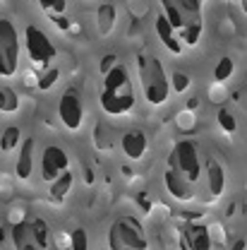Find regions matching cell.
<instances>
[{
    "instance_id": "2",
    "label": "cell",
    "mask_w": 247,
    "mask_h": 250,
    "mask_svg": "<svg viewBox=\"0 0 247 250\" xmlns=\"http://www.w3.org/2000/svg\"><path fill=\"white\" fill-rule=\"evenodd\" d=\"M163 17L183 46H194L202 36V0H161Z\"/></svg>"
},
{
    "instance_id": "10",
    "label": "cell",
    "mask_w": 247,
    "mask_h": 250,
    "mask_svg": "<svg viewBox=\"0 0 247 250\" xmlns=\"http://www.w3.org/2000/svg\"><path fill=\"white\" fill-rule=\"evenodd\" d=\"M65 171H70V156H67V152L62 147H58V145H48L41 152V178H43V183L51 186Z\"/></svg>"
},
{
    "instance_id": "25",
    "label": "cell",
    "mask_w": 247,
    "mask_h": 250,
    "mask_svg": "<svg viewBox=\"0 0 247 250\" xmlns=\"http://www.w3.org/2000/svg\"><path fill=\"white\" fill-rule=\"evenodd\" d=\"M70 248L72 250H89L87 231H84V229H75V231L70 233Z\"/></svg>"
},
{
    "instance_id": "5",
    "label": "cell",
    "mask_w": 247,
    "mask_h": 250,
    "mask_svg": "<svg viewBox=\"0 0 247 250\" xmlns=\"http://www.w3.org/2000/svg\"><path fill=\"white\" fill-rule=\"evenodd\" d=\"M51 231L46 221L24 217L10 226V243L15 250H48Z\"/></svg>"
},
{
    "instance_id": "18",
    "label": "cell",
    "mask_w": 247,
    "mask_h": 250,
    "mask_svg": "<svg viewBox=\"0 0 247 250\" xmlns=\"http://www.w3.org/2000/svg\"><path fill=\"white\" fill-rule=\"evenodd\" d=\"M72 183H75V176H72V171H65L62 176H58L48 190H51V197H53V202H62L67 195H70V190H72Z\"/></svg>"
},
{
    "instance_id": "11",
    "label": "cell",
    "mask_w": 247,
    "mask_h": 250,
    "mask_svg": "<svg viewBox=\"0 0 247 250\" xmlns=\"http://www.w3.org/2000/svg\"><path fill=\"white\" fill-rule=\"evenodd\" d=\"M180 250H211V236L204 224L187 221L180 226Z\"/></svg>"
},
{
    "instance_id": "1",
    "label": "cell",
    "mask_w": 247,
    "mask_h": 250,
    "mask_svg": "<svg viewBox=\"0 0 247 250\" xmlns=\"http://www.w3.org/2000/svg\"><path fill=\"white\" fill-rule=\"evenodd\" d=\"M101 108L108 116H125L134 108L137 104V92L132 84V77L123 62H113L111 67L103 70V82H101V94H98Z\"/></svg>"
},
{
    "instance_id": "20",
    "label": "cell",
    "mask_w": 247,
    "mask_h": 250,
    "mask_svg": "<svg viewBox=\"0 0 247 250\" xmlns=\"http://www.w3.org/2000/svg\"><path fill=\"white\" fill-rule=\"evenodd\" d=\"M36 5L46 12V15H51L58 24L65 27V22H62V15L67 12V0H36Z\"/></svg>"
},
{
    "instance_id": "12",
    "label": "cell",
    "mask_w": 247,
    "mask_h": 250,
    "mask_svg": "<svg viewBox=\"0 0 247 250\" xmlns=\"http://www.w3.org/2000/svg\"><path fill=\"white\" fill-rule=\"evenodd\" d=\"M163 186L168 190V195L178 202H190L194 197V186L187 178H183L178 171H173L171 166L163 171Z\"/></svg>"
},
{
    "instance_id": "21",
    "label": "cell",
    "mask_w": 247,
    "mask_h": 250,
    "mask_svg": "<svg viewBox=\"0 0 247 250\" xmlns=\"http://www.w3.org/2000/svg\"><path fill=\"white\" fill-rule=\"evenodd\" d=\"M19 108V96L12 87H0V111L2 113H15Z\"/></svg>"
},
{
    "instance_id": "24",
    "label": "cell",
    "mask_w": 247,
    "mask_h": 250,
    "mask_svg": "<svg viewBox=\"0 0 247 250\" xmlns=\"http://www.w3.org/2000/svg\"><path fill=\"white\" fill-rule=\"evenodd\" d=\"M218 125H221L228 135H233L235 127H238V121H235V116H233L228 108H221V111H218Z\"/></svg>"
},
{
    "instance_id": "16",
    "label": "cell",
    "mask_w": 247,
    "mask_h": 250,
    "mask_svg": "<svg viewBox=\"0 0 247 250\" xmlns=\"http://www.w3.org/2000/svg\"><path fill=\"white\" fill-rule=\"evenodd\" d=\"M156 36H158V41L173 53V56H180L185 48H183V43H180V39H178V34H175V29L168 24V20L163 17V15H158L156 17Z\"/></svg>"
},
{
    "instance_id": "3",
    "label": "cell",
    "mask_w": 247,
    "mask_h": 250,
    "mask_svg": "<svg viewBox=\"0 0 247 250\" xmlns=\"http://www.w3.org/2000/svg\"><path fill=\"white\" fill-rule=\"evenodd\" d=\"M137 75H139V87L149 106H163L171 99V80L163 67V62L156 56L142 53L137 56Z\"/></svg>"
},
{
    "instance_id": "15",
    "label": "cell",
    "mask_w": 247,
    "mask_h": 250,
    "mask_svg": "<svg viewBox=\"0 0 247 250\" xmlns=\"http://www.w3.org/2000/svg\"><path fill=\"white\" fill-rule=\"evenodd\" d=\"M204 171H207V186H209V195L218 200L223 192H226V168L218 164L216 159H209L204 164Z\"/></svg>"
},
{
    "instance_id": "17",
    "label": "cell",
    "mask_w": 247,
    "mask_h": 250,
    "mask_svg": "<svg viewBox=\"0 0 247 250\" xmlns=\"http://www.w3.org/2000/svg\"><path fill=\"white\" fill-rule=\"evenodd\" d=\"M115 22H118L115 5H111V2L98 5V10H96V29H98V36H111L113 29H115Z\"/></svg>"
},
{
    "instance_id": "7",
    "label": "cell",
    "mask_w": 247,
    "mask_h": 250,
    "mask_svg": "<svg viewBox=\"0 0 247 250\" xmlns=\"http://www.w3.org/2000/svg\"><path fill=\"white\" fill-rule=\"evenodd\" d=\"M168 166L194 186L199 181V176H202V166L204 164H202V154H199L197 145L192 140H180V142H175L173 152L168 156Z\"/></svg>"
},
{
    "instance_id": "23",
    "label": "cell",
    "mask_w": 247,
    "mask_h": 250,
    "mask_svg": "<svg viewBox=\"0 0 247 250\" xmlns=\"http://www.w3.org/2000/svg\"><path fill=\"white\" fill-rule=\"evenodd\" d=\"M60 80V70L58 67H46V70H41V77H38V89L41 92H48V89H53L56 87V82Z\"/></svg>"
},
{
    "instance_id": "9",
    "label": "cell",
    "mask_w": 247,
    "mask_h": 250,
    "mask_svg": "<svg viewBox=\"0 0 247 250\" xmlns=\"http://www.w3.org/2000/svg\"><path fill=\"white\" fill-rule=\"evenodd\" d=\"M58 118H60V123L65 125L67 130H72V132L82 127V123H84V104H82L77 89L62 92L60 101H58Z\"/></svg>"
},
{
    "instance_id": "8",
    "label": "cell",
    "mask_w": 247,
    "mask_h": 250,
    "mask_svg": "<svg viewBox=\"0 0 247 250\" xmlns=\"http://www.w3.org/2000/svg\"><path fill=\"white\" fill-rule=\"evenodd\" d=\"M24 48H27L29 61L34 62V67H36V70L53 67L58 51H56L53 41H51V39H48L43 31L38 29V27L29 24V27L24 29Z\"/></svg>"
},
{
    "instance_id": "26",
    "label": "cell",
    "mask_w": 247,
    "mask_h": 250,
    "mask_svg": "<svg viewBox=\"0 0 247 250\" xmlns=\"http://www.w3.org/2000/svg\"><path fill=\"white\" fill-rule=\"evenodd\" d=\"M168 80H171V89H175V92H185L187 87H190V77H187L185 72H175Z\"/></svg>"
},
{
    "instance_id": "6",
    "label": "cell",
    "mask_w": 247,
    "mask_h": 250,
    "mask_svg": "<svg viewBox=\"0 0 247 250\" xmlns=\"http://www.w3.org/2000/svg\"><path fill=\"white\" fill-rule=\"evenodd\" d=\"M22 56V39L12 20L0 17V77L10 80L19 70Z\"/></svg>"
},
{
    "instance_id": "19",
    "label": "cell",
    "mask_w": 247,
    "mask_h": 250,
    "mask_svg": "<svg viewBox=\"0 0 247 250\" xmlns=\"http://www.w3.org/2000/svg\"><path fill=\"white\" fill-rule=\"evenodd\" d=\"M22 145V132H19V127L17 125H10V127H5L2 130V135H0V152H12V149H17Z\"/></svg>"
},
{
    "instance_id": "22",
    "label": "cell",
    "mask_w": 247,
    "mask_h": 250,
    "mask_svg": "<svg viewBox=\"0 0 247 250\" xmlns=\"http://www.w3.org/2000/svg\"><path fill=\"white\" fill-rule=\"evenodd\" d=\"M233 75H235V62H233L230 56H223V58L216 62V67H214V80L223 84V82H228Z\"/></svg>"
},
{
    "instance_id": "4",
    "label": "cell",
    "mask_w": 247,
    "mask_h": 250,
    "mask_svg": "<svg viewBox=\"0 0 247 250\" xmlns=\"http://www.w3.org/2000/svg\"><path fill=\"white\" fill-rule=\"evenodd\" d=\"M108 250H149V238L137 217H118L108 229Z\"/></svg>"
},
{
    "instance_id": "13",
    "label": "cell",
    "mask_w": 247,
    "mask_h": 250,
    "mask_svg": "<svg viewBox=\"0 0 247 250\" xmlns=\"http://www.w3.org/2000/svg\"><path fill=\"white\" fill-rule=\"evenodd\" d=\"M120 149L130 161H139L149 149V137L142 130H127L120 137Z\"/></svg>"
},
{
    "instance_id": "14",
    "label": "cell",
    "mask_w": 247,
    "mask_h": 250,
    "mask_svg": "<svg viewBox=\"0 0 247 250\" xmlns=\"http://www.w3.org/2000/svg\"><path fill=\"white\" fill-rule=\"evenodd\" d=\"M31 173H34V140H24L19 145V154L15 161V178L17 181H29Z\"/></svg>"
}]
</instances>
